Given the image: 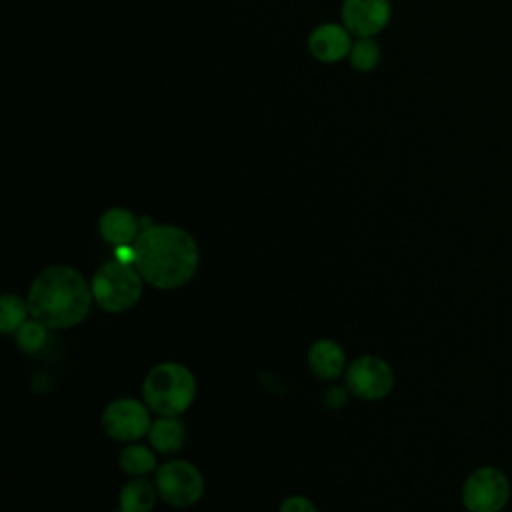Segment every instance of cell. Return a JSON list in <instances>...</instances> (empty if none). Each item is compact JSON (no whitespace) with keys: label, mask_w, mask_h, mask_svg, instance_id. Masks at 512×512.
Here are the masks:
<instances>
[{"label":"cell","mask_w":512,"mask_h":512,"mask_svg":"<svg viewBox=\"0 0 512 512\" xmlns=\"http://www.w3.org/2000/svg\"><path fill=\"white\" fill-rule=\"evenodd\" d=\"M134 266L154 288L172 290L192 280L198 268V244L174 224H150L134 240Z\"/></svg>","instance_id":"1"},{"label":"cell","mask_w":512,"mask_h":512,"mask_svg":"<svg viewBox=\"0 0 512 512\" xmlns=\"http://www.w3.org/2000/svg\"><path fill=\"white\" fill-rule=\"evenodd\" d=\"M92 286L64 264L44 268L28 290V312L46 328L62 330L82 322L92 306Z\"/></svg>","instance_id":"2"},{"label":"cell","mask_w":512,"mask_h":512,"mask_svg":"<svg viewBox=\"0 0 512 512\" xmlns=\"http://www.w3.org/2000/svg\"><path fill=\"white\" fill-rule=\"evenodd\" d=\"M144 402L160 416L182 414L196 396V380L192 372L176 362L154 366L142 384Z\"/></svg>","instance_id":"3"},{"label":"cell","mask_w":512,"mask_h":512,"mask_svg":"<svg viewBox=\"0 0 512 512\" xmlns=\"http://www.w3.org/2000/svg\"><path fill=\"white\" fill-rule=\"evenodd\" d=\"M142 276L134 264L120 260L104 262L92 276V296L96 304L112 314L130 310L142 296Z\"/></svg>","instance_id":"4"},{"label":"cell","mask_w":512,"mask_h":512,"mask_svg":"<svg viewBox=\"0 0 512 512\" xmlns=\"http://www.w3.org/2000/svg\"><path fill=\"white\" fill-rule=\"evenodd\" d=\"M156 490L166 504L186 508L202 498L204 478L194 464L172 460L156 470Z\"/></svg>","instance_id":"5"},{"label":"cell","mask_w":512,"mask_h":512,"mask_svg":"<svg viewBox=\"0 0 512 512\" xmlns=\"http://www.w3.org/2000/svg\"><path fill=\"white\" fill-rule=\"evenodd\" d=\"M510 498V482L498 468L484 466L472 472L462 488V502L470 512H500Z\"/></svg>","instance_id":"6"},{"label":"cell","mask_w":512,"mask_h":512,"mask_svg":"<svg viewBox=\"0 0 512 512\" xmlns=\"http://www.w3.org/2000/svg\"><path fill=\"white\" fill-rule=\"evenodd\" d=\"M348 390L364 400H380L394 386L390 364L378 356H360L346 370Z\"/></svg>","instance_id":"7"},{"label":"cell","mask_w":512,"mask_h":512,"mask_svg":"<svg viewBox=\"0 0 512 512\" xmlns=\"http://www.w3.org/2000/svg\"><path fill=\"white\" fill-rule=\"evenodd\" d=\"M150 416L142 402L132 398H120L110 402L102 412L104 432L120 442L142 438L150 430Z\"/></svg>","instance_id":"8"},{"label":"cell","mask_w":512,"mask_h":512,"mask_svg":"<svg viewBox=\"0 0 512 512\" xmlns=\"http://www.w3.org/2000/svg\"><path fill=\"white\" fill-rule=\"evenodd\" d=\"M392 16L390 0H344L342 22L358 38H374Z\"/></svg>","instance_id":"9"},{"label":"cell","mask_w":512,"mask_h":512,"mask_svg":"<svg viewBox=\"0 0 512 512\" xmlns=\"http://www.w3.org/2000/svg\"><path fill=\"white\" fill-rule=\"evenodd\" d=\"M350 30L344 24L326 22L316 26L308 36V52L324 64H334L346 58L352 50Z\"/></svg>","instance_id":"10"},{"label":"cell","mask_w":512,"mask_h":512,"mask_svg":"<svg viewBox=\"0 0 512 512\" xmlns=\"http://www.w3.org/2000/svg\"><path fill=\"white\" fill-rule=\"evenodd\" d=\"M102 238L112 246H124L138 238L140 222L126 208H108L98 222Z\"/></svg>","instance_id":"11"},{"label":"cell","mask_w":512,"mask_h":512,"mask_svg":"<svg viewBox=\"0 0 512 512\" xmlns=\"http://www.w3.org/2000/svg\"><path fill=\"white\" fill-rule=\"evenodd\" d=\"M346 364L344 350L338 342L322 338L316 340L308 350V366L322 380H334L342 374Z\"/></svg>","instance_id":"12"},{"label":"cell","mask_w":512,"mask_h":512,"mask_svg":"<svg viewBox=\"0 0 512 512\" xmlns=\"http://www.w3.org/2000/svg\"><path fill=\"white\" fill-rule=\"evenodd\" d=\"M148 436H150V444L158 452L174 454L184 446L186 430H184L182 422L176 420V416H164L150 426Z\"/></svg>","instance_id":"13"},{"label":"cell","mask_w":512,"mask_h":512,"mask_svg":"<svg viewBox=\"0 0 512 512\" xmlns=\"http://www.w3.org/2000/svg\"><path fill=\"white\" fill-rule=\"evenodd\" d=\"M156 492L146 480H132L120 492V508L126 512H150L156 502Z\"/></svg>","instance_id":"14"},{"label":"cell","mask_w":512,"mask_h":512,"mask_svg":"<svg viewBox=\"0 0 512 512\" xmlns=\"http://www.w3.org/2000/svg\"><path fill=\"white\" fill-rule=\"evenodd\" d=\"M120 468L130 476H144L156 468V456L140 444H130L120 452Z\"/></svg>","instance_id":"15"},{"label":"cell","mask_w":512,"mask_h":512,"mask_svg":"<svg viewBox=\"0 0 512 512\" xmlns=\"http://www.w3.org/2000/svg\"><path fill=\"white\" fill-rule=\"evenodd\" d=\"M0 330L2 334L16 332L24 322L28 312V302H22L16 294H2L0 298Z\"/></svg>","instance_id":"16"},{"label":"cell","mask_w":512,"mask_h":512,"mask_svg":"<svg viewBox=\"0 0 512 512\" xmlns=\"http://www.w3.org/2000/svg\"><path fill=\"white\" fill-rule=\"evenodd\" d=\"M352 68L358 72H370L380 64V46L374 38H358L348 54Z\"/></svg>","instance_id":"17"},{"label":"cell","mask_w":512,"mask_h":512,"mask_svg":"<svg viewBox=\"0 0 512 512\" xmlns=\"http://www.w3.org/2000/svg\"><path fill=\"white\" fill-rule=\"evenodd\" d=\"M46 338H48V332H46V326L38 320H26L18 330H16V344L20 350L28 352V354H34L38 350L44 348L46 344Z\"/></svg>","instance_id":"18"},{"label":"cell","mask_w":512,"mask_h":512,"mask_svg":"<svg viewBox=\"0 0 512 512\" xmlns=\"http://www.w3.org/2000/svg\"><path fill=\"white\" fill-rule=\"evenodd\" d=\"M280 512H318V510L312 504V500H308L304 496H290L282 502Z\"/></svg>","instance_id":"19"},{"label":"cell","mask_w":512,"mask_h":512,"mask_svg":"<svg viewBox=\"0 0 512 512\" xmlns=\"http://www.w3.org/2000/svg\"><path fill=\"white\" fill-rule=\"evenodd\" d=\"M348 386L342 388V386H336V388H330L324 402L328 408H342L346 402H348Z\"/></svg>","instance_id":"20"},{"label":"cell","mask_w":512,"mask_h":512,"mask_svg":"<svg viewBox=\"0 0 512 512\" xmlns=\"http://www.w3.org/2000/svg\"><path fill=\"white\" fill-rule=\"evenodd\" d=\"M116 512H126V510H122V508H118V510H116Z\"/></svg>","instance_id":"21"}]
</instances>
